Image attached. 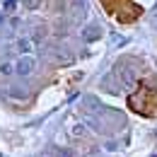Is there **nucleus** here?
<instances>
[{
    "label": "nucleus",
    "mask_w": 157,
    "mask_h": 157,
    "mask_svg": "<svg viewBox=\"0 0 157 157\" xmlns=\"http://www.w3.org/2000/svg\"><path fill=\"white\" fill-rule=\"evenodd\" d=\"M34 68H36V60L32 58V56H22V58L17 60V73H20V75H32Z\"/></svg>",
    "instance_id": "obj_1"
},
{
    "label": "nucleus",
    "mask_w": 157,
    "mask_h": 157,
    "mask_svg": "<svg viewBox=\"0 0 157 157\" xmlns=\"http://www.w3.org/2000/svg\"><path fill=\"white\" fill-rule=\"evenodd\" d=\"M87 17V2L85 0H73V20L82 22Z\"/></svg>",
    "instance_id": "obj_2"
},
{
    "label": "nucleus",
    "mask_w": 157,
    "mask_h": 157,
    "mask_svg": "<svg viewBox=\"0 0 157 157\" xmlns=\"http://www.w3.org/2000/svg\"><path fill=\"white\" fill-rule=\"evenodd\" d=\"M15 48H17L20 53H29V51L34 48V41H32V39H27V36H20V39L15 41Z\"/></svg>",
    "instance_id": "obj_3"
},
{
    "label": "nucleus",
    "mask_w": 157,
    "mask_h": 157,
    "mask_svg": "<svg viewBox=\"0 0 157 157\" xmlns=\"http://www.w3.org/2000/svg\"><path fill=\"white\" fill-rule=\"evenodd\" d=\"M121 80H123L126 87H133V85H136V73H133L131 68H123V70H121Z\"/></svg>",
    "instance_id": "obj_4"
},
{
    "label": "nucleus",
    "mask_w": 157,
    "mask_h": 157,
    "mask_svg": "<svg viewBox=\"0 0 157 157\" xmlns=\"http://www.w3.org/2000/svg\"><path fill=\"white\" fill-rule=\"evenodd\" d=\"M82 36H85V41H94V39H99V36H101V32H99L97 27H90Z\"/></svg>",
    "instance_id": "obj_5"
},
{
    "label": "nucleus",
    "mask_w": 157,
    "mask_h": 157,
    "mask_svg": "<svg viewBox=\"0 0 157 157\" xmlns=\"http://www.w3.org/2000/svg\"><path fill=\"white\" fill-rule=\"evenodd\" d=\"M17 2H20V0H5V5H2V10H5L7 15H10V12H15V10H17Z\"/></svg>",
    "instance_id": "obj_6"
},
{
    "label": "nucleus",
    "mask_w": 157,
    "mask_h": 157,
    "mask_svg": "<svg viewBox=\"0 0 157 157\" xmlns=\"http://www.w3.org/2000/svg\"><path fill=\"white\" fill-rule=\"evenodd\" d=\"M7 94H10L12 99H24V97H27V94H24L22 90H7Z\"/></svg>",
    "instance_id": "obj_7"
},
{
    "label": "nucleus",
    "mask_w": 157,
    "mask_h": 157,
    "mask_svg": "<svg viewBox=\"0 0 157 157\" xmlns=\"http://www.w3.org/2000/svg\"><path fill=\"white\" fill-rule=\"evenodd\" d=\"M0 73H2V75H10V73H12V65H10L7 60H5V63H0Z\"/></svg>",
    "instance_id": "obj_8"
},
{
    "label": "nucleus",
    "mask_w": 157,
    "mask_h": 157,
    "mask_svg": "<svg viewBox=\"0 0 157 157\" xmlns=\"http://www.w3.org/2000/svg\"><path fill=\"white\" fill-rule=\"evenodd\" d=\"M36 5H39V0H24V7L27 10H36Z\"/></svg>",
    "instance_id": "obj_9"
},
{
    "label": "nucleus",
    "mask_w": 157,
    "mask_h": 157,
    "mask_svg": "<svg viewBox=\"0 0 157 157\" xmlns=\"http://www.w3.org/2000/svg\"><path fill=\"white\" fill-rule=\"evenodd\" d=\"M73 136H85V128H82V126H75V128H73Z\"/></svg>",
    "instance_id": "obj_10"
},
{
    "label": "nucleus",
    "mask_w": 157,
    "mask_h": 157,
    "mask_svg": "<svg viewBox=\"0 0 157 157\" xmlns=\"http://www.w3.org/2000/svg\"><path fill=\"white\" fill-rule=\"evenodd\" d=\"M152 157H157V155H152Z\"/></svg>",
    "instance_id": "obj_11"
}]
</instances>
